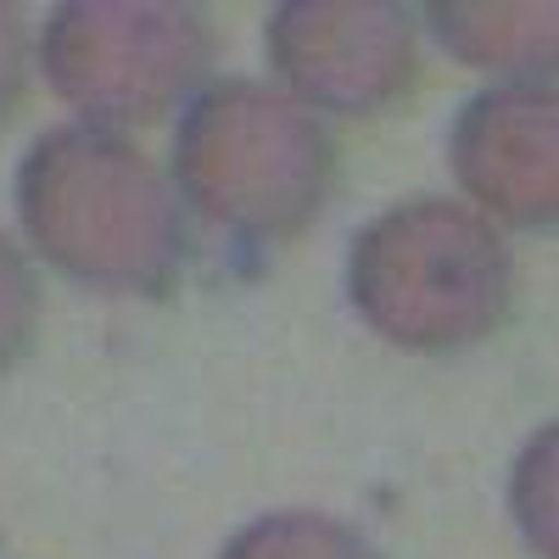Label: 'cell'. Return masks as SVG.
<instances>
[{"label":"cell","instance_id":"3957f363","mask_svg":"<svg viewBox=\"0 0 559 559\" xmlns=\"http://www.w3.org/2000/svg\"><path fill=\"white\" fill-rule=\"evenodd\" d=\"M347 302L403 353H464L515 308V252L471 202L408 197L353 236Z\"/></svg>","mask_w":559,"mask_h":559},{"label":"cell","instance_id":"277c9868","mask_svg":"<svg viewBox=\"0 0 559 559\" xmlns=\"http://www.w3.org/2000/svg\"><path fill=\"white\" fill-rule=\"evenodd\" d=\"M213 57V17L191 0H68L39 34L45 84L112 134L191 102Z\"/></svg>","mask_w":559,"mask_h":559},{"label":"cell","instance_id":"5b68a950","mask_svg":"<svg viewBox=\"0 0 559 559\" xmlns=\"http://www.w3.org/2000/svg\"><path fill=\"white\" fill-rule=\"evenodd\" d=\"M280 90L308 112L376 118L419 79V23L392 0H286L263 23Z\"/></svg>","mask_w":559,"mask_h":559},{"label":"cell","instance_id":"ba28073f","mask_svg":"<svg viewBox=\"0 0 559 559\" xmlns=\"http://www.w3.org/2000/svg\"><path fill=\"white\" fill-rule=\"evenodd\" d=\"M218 559H381V548L324 509H274L247 521Z\"/></svg>","mask_w":559,"mask_h":559},{"label":"cell","instance_id":"52a82bcc","mask_svg":"<svg viewBox=\"0 0 559 559\" xmlns=\"http://www.w3.org/2000/svg\"><path fill=\"white\" fill-rule=\"evenodd\" d=\"M431 28L448 57L509 79H548L559 57V12L548 0H431Z\"/></svg>","mask_w":559,"mask_h":559},{"label":"cell","instance_id":"7a4b0ae2","mask_svg":"<svg viewBox=\"0 0 559 559\" xmlns=\"http://www.w3.org/2000/svg\"><path fill=\"white\" fill-rule=\"evenodd\" d=\"M336 140L269 79H218L174 129V197L241 247H286L336 197Z\"/></svg>","mask_w":559,"mask_h":559},{"label":"cell","instance_id":"30bf717a","mask_svg":"<svg viewBox=\"0 0 559 559\" xmlns=\"http://www.w3.org/2000/svg\"><path fill=\"white\" fill-rule=\"evenodd\" d=\"M509 509L532 543L537 559H554V426H543L521 464H515V481H509Z\"/></svg>","mask_w":559,"mask_h":559},{"label":"cell","instance_id":"8992f818","mask_svg":"<svg viewBox=\"0 0 559 559\" xmlns=\"http://www.w3.org/2000/svg\"><path fill=\"white\" fill-rule=\"evenodd\" d=\"M448 157L481 218L548 229L559 213V102L548 79H503L459 107Z\"/></svg>","mask_w":559,"mask_h":559},{"label":"cell","instance_id":"9c48e42d","mask_svg":"<svg viewBox=\"0 0 559 559\" xmlns=\"http://www.w3.org/2000/svg\"><path fill=\"white\" fill-rule=\"evenodd\" d=\"M39 331V280L23 247L0 229V376L17 369Z\"/></svg>","mask_w":559,"mask_h":559},{"label":"cell","instance_id":"6da1fadb","mask_svg":"<svg viewBox=\"0 0 559 559\" xmlns=\"http://www.w3.org/2000/svg\"><path fill=\"white\" fill-rule=\"evenodd\" d=\"M12 202L28 247L102 297H168L185 269V207L174 185L112 129H45L17 163Z\"/></svg>","mask_w":559,"mask_h":559},{"label":"cell","instance_id":"8fae6325","mask_svg":"<svg viewBox=\"0 0 559 559\" xmlns=\"http://www.w3.org/2000/svg\"><path fill=\"white\" fill-rule=\"evenodd\" d=\"M23 84H28V17L12 0H0V123L17 112Z\"/></svg>","mask_w":559,"mask_h":559}]
</instances>
